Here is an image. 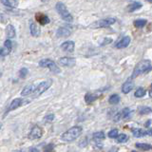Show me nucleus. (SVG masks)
I'll list each match as a JSON object with an SVG mask.
<instances>
[{
  "mask_svg": "<svg viewBox=\"0 0 152 152\" xmlns=\"http://www.w3.org/2000/svg\"><path fill=\"white\" fill-rule=\"evenodd\" d=\"M82 131L83 129L81 126H76L73 127H70L69 129L65 131L63 134L61 135V139L64 142H72L77 139V138L82 134Z\"/></svg>",
  "mask_w": 152,
  "mask_h": 152,
  "instance_id": "f257e3e1",
  "label": "nucleus"
},
{
  "mask_svg": "<svg viewBox=\"0 0 152 152\" xmlns=\"http://www.w3.org/2000/svg\"><path fill=\"white\" fill-rule=\"evenodd\" d=\"M4 48H6V49L12 50V41L7 39L6 41L4 42Z\"/></svg>",
  "mask_w": 152,
  "mask_h": 152,
  "instance_id": "473e14b6",
  "label": "nucleus"
},
{
  "mask_svg": "<svg viewBox=\"0 0 152 152\" xmlns=\"http://www.w3.org/2000/svg\"><path fill=\"white\" fill-rule=\"evenodd\" d=\"M108 102L110 104H117L120 102V96L118 94H112L108 99Z\"/></svg>",
  "mask_w": 152,
  "mask_h": 152,
  "instance_id": "4be33fe9",
  "label": "nucleus"
},
{
  "mask_svg": "<svg viewBox=\"0 0 152 152\" xmlns=\"http://www.w3.org/2000/svg\"><path fill=\"white\" fill-rule=\"evenodd\" d=\"M133 88H134V84H133L132 82V80H127L126 82L123 85V87H122V91L125 93V94H127L128 92L130 91V90L133 89Z\"/></svg>",
  "mask_w": 152,
  "mask_h": 152,
  "instance_id": "f3484780",
  "label": "nucleus"
},
{
  "mask_svg": "<svg viewBox=\"0 0 152 152\" xmlns=\"http://www.w3.org/2000/svg\"><path fill=\"white\" fill-rule=\"evenodd\" d=\"M116 140H117L118 142H126L128 140V137H127V135L123 134V133H122V134H120V135H118V136H117Z\"/></svg>",
  "mask_w": 152,
  "mask_h": 152,
  "instance_id": "c85d7f7f",
  "label": "nucleus"
},
{
  "mask_svg": "<svg viewBox=\"0 0 152 152\" xmlns=\"http://www.w3.org/2000/svg\"><path fill=\"white\" fill-rule=\"evenodd\" d=\"M28 103V101L27 102H24V99H21V98H16V99H13V101L10 104V107H9V111L11 110H14V109L18 108L19 107H22L23 104H25Z\"/></svg>",
  "mask_w": 152,
  "mask_h": 152,
  "instance_id": "1a4fd4ad",
  "label": "nucleus"
},
{
  "mask_svg": "<svg viewBox=\"0 0 152 152\" xmlns=\"http://www.w3.org/2000/svg\"><path fill=\"white\" fill-rule=\"evenodd\" d=\"M149 95H150V97H152V89H150V91H149Z\"/></svg>",
  "mask_w": 152,
  "mask_h": 152,
  "instance_id": "4c0bfd02",
  "label": "nucleus"
},
{
  "mask_svg": "<svg viewBox=\"0 0 152 152\" xmlns=\"http://www.w3.org/2000/svg\"><path fill=\"white\" fill-rule=\"evenodd\" d=\"M55 8H56L57 12L59 13V15L61 16V18L63 19L64 21H66V23H72L73 17L70 14L69 10L66 9V7L65 6V4L63 2H57Z\"/></svg>",
  "mask_w": 152,
  "mask_h": 152,
  "instance_id": "7ed1b4c3",
  "label": "nucleus"
},
{
  "mask_svg": "<svg viewBox=\"0 0 152 152\" xmlns=\"http://www.w3.org/2000/svg\"><path fill=\"white\" fill-rule=\"evenodd\" d=\"M100 96L99 92H93V93H87L85 96V101L87 104H91L93 103L95 100L98 99Z\"/></svg>",
  "mask_w": 152,
  "mask_h": 152,
  "instance_id": "2eb2a0df",
  "label": "nucleus"
},
{
  "mask_svg": "<svg viewBox=\"0 0 152 152\" xmlns=\"http://www.w3.org/2000/svg\"><path fill=\"white\" fill-rule=\"evenodd\" d=\"M0 55H1V49H0Z\"/></svg>",
  "mask_w": 152,
  "mask_h": 152,
  "instance_id": "ea45409f",
  "label": "nucleus"
},
{
  "mask_svg": "<svg viewBox=\"0 0 152 152\" xmlns=\"http://www.w3.org/2000/svg\"><path fill=\"white\" fill-rule=\"evenodd\" d=\"M35 18H36V21L38 23H40L41 25H47V24H49L50 22L49 16L43 13H36Z\"/></svg>",
  "mask_w": 152,
  "mask_h": 152,
  "instance_id": "f8f14e48",
  "label": "nucleus"
},
{
  "mask_svg": "<svg viewBox=\"0 0 152 152\" xmlns=\"http://www.w3.org/2000/svg\"><path fill=\"white\" fill-rule=\"evenodd\" d=\"M141 7H142V3H140V2H132L129 6L127 7V11L132 12L136 11V10H139Z\"/></svg>",
  "mask_w": 152,
  "mask_h": 152,
  "instance_id": "aec40b11",
  "label": "nucleus"
},
{
  "mask_svg": "<svg viewBox=\"0 0 152 152\" xmlns=\"http://www.w3.org/2000/svg\"><path fill=\"white\" fill-rule=\"evenodd\" d=\"M115 22H116L115 18H106V19H102V20L96 22L93 27L94 28H107V27L113 25Z\"/></svg>",
  "mask_w": 152,
  "mask_h": 152,
  "instance_id": "0eeeda50",
  "label": "nucleus"
},
{
  "mask_svg": "<svg viewBox=\"0 0 152 152\" xmlns=\"http://www.w3.org/2000/svg\"><path fill=\"white\" fill-rule=\"evenodd\" d=\"M151 69H152L151 62L149 60H142L140 62V63H138V65L135 66L134 71H133L132 76H131V79H134L137 77V76H139L141 74L148 72V71Z\"/></svg>",
  "mask_w": 152,
  "mask_h": 152,
  "instance_id": "f03ea898",
  "label": "nucleus"
},
{
  "mask_svg": "<svg viewBox=\"0 0 152 152\" xmlns=\"http://www.w3.org/2000/svg\"><path fill=\"white\" fill-rule=\"evenodd\" d=\"M113 150H114V148H112V149H111L110 151H109V152H113Z\"/></svg>",
  "mask_w": 152,
  "mask_h": 152,
  "instance_id": "58836bf2",
  "label": "nucleus"
},
{
  "mask_svg": "<svg viewBox=\"0 0 152 152\" xmlns=\"http://www.w3.org/2000/svg\"><path fill=\"white\" fill-rule=\"evenodd\" d=\"M53 119H54V115L52 113H50V114H48V115H46L44 117V121L46 123H50L53 121Z\"/></svg>",
  "mask_w": 152,
  "mask_h": 152,
  "instance_id": "2f4dec72",
  "label": "nucleus"
},
{
  "mask_svg": "<svg viewBox=\"0 0 152 152\" xmlns=\"http://www.w3.org/2000/svg\"><path fill=\"white\" fill-rule=\"evenodd\" d=\"M30 31H31V34L34 37H38L41 33L40 27L37 25L36 23H31L30 25Z\"/></svg>",
  "mask_w": 152,
  "mask_h": 152,
  "instance_id": "ddd939ff",
  "label": "nucleus"
},
{
  "mask_svg": "<svg viewBox=\"0 0 152 152\" xmlns=\"http://www.w3.org/2000/svg\"><path fill=\"white\" fill-rule=\"evenodd\" d=\"M71 34V30L68 27H60L56 31V35L59 37H69Z\"/></svg>",
  "mask_w": 152,
  "mask_h": 152,
  "instance_id": "9d476101",
  "label": "nucleus"
},
{
  "mask_svg": "<svg viewBox=\"0 0 152 152\" xmlns=\"http://www.w3.org/2000/svg\"><path fill=\"white\" fill-rule=\"evenodd\" d=\"M141 115H145V114H149L152 112V108L149 107H142L139 110Z\"/></svg>",
  "mask_w": 152,
  "mask_h": 152,
  "instance_id": "cd10ccee",
  "label": "nucleus"
},
{
  "mask_svg": "<svg viewBox=\"0 0 152 152\" xmlns=\"http://www.w3.org/2000/svg\"><path fill=\"white\" fill-rule=\"evenodd\" d=\"M150 124H151V120H148V121H147V123L145 124V127H148L149 126H150Z\"/></svg>",
  "mask_w": 152,
  "mask_h": 152,
  "instance_id": "e433bc0d",
  "label": "nucleus"
},
{
  "mask_svg": "<svg viewBox=\"0 0 152 152\" xmlns=\"http://www.w3.org/2000/svg\"><path fill=\"white\" fill-rule=\"evenodd\" d=\"M129 43H130V37L129 36H125L117 43L116 48H117V49H124V48H126L128 45H129Z\"/></svg>",
  "mask_w": 152,
  "mask_h": 152,
  "instance_id": "4468645a",
  "label": "nucleus"
},
{
  "mask_svg": "<svg viewBox=\"0 0 152 152\" xmlns=\"http://www.w3.org/2000/svg\"><path fill=\"white\" fill-rule=\"evenodd\" d=\"M93 139L96 141H100V140H104V133L103 131H98L95 132L93 134Z\"/></svg>",
  "mask_w": 152,
  "mask_h": 152,
  "instance_id": "bb28decb",
  "label": "nucleus"
},
{
  "mask_svg": "<svg viewBox=\"0 0 152 152\" xmlns=\"http://www.w3.org/2000/svg\"><path fill=\"white\" fill-rule=\"evenodd\" d=\"M6 34H7V37L9 38V40H11L12 38L15 37V30H14V27L12 25H8L7 26Z\"/></svg>",
  "mask_w": 152,
  "mask_h": 152,
  "instance_id": "a211bd4d",
  "label": "nucleus"
},
{
  "mask_svg": "<svg viewBox=\"0 0 152 152\" xmlns=\"http://www.w3.org/2000/svg\"><path fill=\"white\" fill-rule=\"evenodd\" d=\"M43 135V130L39 126H33L31 127V129L28 133V139L31 140H36L40 139Z\"/></svg>",
  "mask_w": 152,
  "mask_h": 152,
  "instance_id": "423d86ee",
  "label": "nucleus"
},
{
  "mask_svg": "<svg viewBox=\"0 0 152 152\" xmlns=\"http://www.w3.org/2000/svg\"><path fill=\"white\" fill-rule=\"evenodd\" d=\"M35 88H36V87H35L34 85H28V86H26V87L24 88L23 90L21 91V95H22V96H28V95L33 94Z\"/></svg>",
  "mask_w": 152,
  "mask_h": 152,
  "instance_id": "dca6fc26",
  "label": "nucleus"
},
{
  "mask_svg": "<svg viewBox=\"0 0 152 152\" xmlns=\"http://www.w3.org/2000/svg\"><path fill=\"white\" fill-rule=\"evenodd\" d=\"M130 113H131V110L129 108H124L123 110L120 112V116H121V120L122 119H126L130 116Z\"/></svg>",
  "mask_w": 152,
  "mask_h": 152,
  "instance_id": "b1692460",
  "label": "nucleus"
},
{
  "mask_svg": "<svg viewBox=\"0 0 152 152\" xmlns=\"http://www.w3.org/2000/svg\"><path fill=\"white\" fill-rule=\"evenodd\" d=\"M1 3L4 5V6L9 7V8H15L18 5V2L13 1V0H2Z\"/></svg>",
  "mask_w": 152,
  "mask_h": 152,
  "instance_id": "412c9836",
  "label": "nucleus"
},
{
  "mask_svg": "<svg viewBox=\"0 0 152 152\" xmlns=\"http://www.w3.org/2000/svg\"><path fill=\"white\" fill-rule=\"evenodd\" d=\"M111 39L110 38H104V42L101 44V46H104V45H107V44H109V43H111Z\"/></svg>",
  "mask_w": 152,
  "mask_h": 152,
  "instance_id": "f704fd0d",
  "label": "nucleus"
},
{
  "mask_svg": "<svg viewBox=\"0 0 152 152\" xmlns=\"http://www.w3.org/2000/svg\"><path fill=\"white\" fill-rule=\"evenodd\" d=\"M118 135H119L118 129H116V128H114V129H111L110 131L108 132V137L111 138V139H115V138H117Z\"/></svg>",
  "mask_w": 152,
  "mask_h": 152,
  "instance_id": "c756f323",
  "label": "nucleus"
},
{
  "mask_svg": "<svg viewBox=\"0 0 152 152\" xmlns=\"http://www.w3.org/2000/svg\"><path fill=\"white\" fill-rule=\"evenodd\" d=\"M39 66L42 68H48L50 70H51L52 72L54 73H60L61 70L57 66L56 63L54 61H52L50 59H43L39 62Z\"/></svg>",
  "mask_w": 152,
  "mask_h": 152,
  "instance_id": "20e7f679",
  "label": "nucleus"
},
{
  "mask_svg": "<svg viewBox=\"0 0 152 152\" xmlns=\"http://www.w3.org/2000/svg\"><path fill=\"white\" fill-rule=\"evenodd\" d=\"M53 148H54V145L52 144L47 145L44 147V152H52V151H53Z\"/></svg>",
  "mask_w": 152,
  "mask_h": 152,
  "instance_id": "72a5a7b5",
  "label": "nucleus"
},
{
  "mask_svg": "<svg viewBox=\"0 0 152 152\" xmlns=\"http://www.w3.org/2000/svg\"><path fill=\"white\" fill-rule=\"evenodd\" d=\"M146 135L152 136V128H150V129H148V130H146Z\"/></svg>",
  "mask_w": 152,
  "mask_h": 152,
  "instance_id": "c9c22d12",
  "label": "nucleus"
},
{
  "mask_svg": "<svg viewBox=\"0 0 152 152\" xmlns=\"http://www.w3.org/2000/svg\"><path fill=\"white\" fill-rule=\"evenodd\" d=\"M132 134L136 138H141L146 135V131L142 129V128H134V129H132Z\"/></svg>",
  "mask_w": 152,
  "mask_h": 152,
  "instance_id": "6ab92c4d",
  "label": "nucleus"
},
{
  "mask_svg": "<svg viewBox=\"0 0 152 152\" xmlns=\"http://www.w3.org/2000/svg\"><path fill=\"white\" fill-rule=\"evenodd\" d=\"M135 146L137 148L139 149H142V150H145V151H147V150H151L152 149V145H149V144H136Z\"/></svg>",
  "mask_w": 152,
  "mask_h": 152,
  "instance_id": "5701e85b",
  "label": "nucleus"
},
{
  "mask_svg": "<svg viewBox=\"0 0 152 152\" xmlns=\"http://www.w3.org/2000/svg\"><path fill=\"white\" fill-rule=\"evenodd\" d=\"M17 152H20V151H17Z\"/></svg>",
  "mask_w": 152,
  "mask_h": 152,
  "instance_id": "79ce46f5",
  "label": "nucleus"
},
{
  "mask_svg": "<svg viewBox=\"0 0 152 152\" xmlns=\"http://www.w3.org/2000/svg\"><path fill=\"white\" fill-rule=\"evenodd\" d=\"M28 69H26V68H23V69H20V71H19V75H20V77L21 78H26V76L28 75Z\"/></svg>",
  "mask_w": 152,
  "mask_h": 152,
  "instance_id": "7c9ffc66",
  "label": "nucleus"
},
{
  "mask_svg": "<svg viewBox=\"0 0 152 152\" xmlns=\"http://www.w3.org/2000/svg\"><path fill=\"white\" fill-rule=\"evenodd\" d=\"M52 84V81L50 80H48V81H44V82H42L40 83L39 85L37 86V87L35 88L34 89V92H33V96L34 97H37V96H39V95H41L42 93H44L46 90H48L50 88V86Z\"/></svg>",
  "mask_w": 152,
  "mask_h": 152,
  "instance_id": "39448f33",
  "label": "nucleus"
},
{
  "mask_svg": "<svg viewBox=\"0 0 152 152\" xmlns=\"http://www.w3.org/2000/svg\"><path fill=\"white\" fill-rule=\"evenodd\" d=\"M146 25V20L145 19H138L134 21V26L136 28H144Z\"/></svg>",
  "mask_w": 152,
  "mask_h": 152,
  "instance_id": "a878e982",
  "label": "nucleus"
},
{
  "mask_svg": "<svg viewBox=\"0 0 152 152\" xmlns=\"http://www.w3.org/2000/svg\"><path fill=\"white\" fill-rule=\"evenodd\" d=\"M75 59L71 58V57H61L59 59V64L63 66H66V68H72L75 66Z\"/></svg>",
  "mask_w": 152,
  "mask_h": 152,
  "instance_id": "6e6552de",
  "label": "nucleus"
},
{
  "mask_svg": "<svg viewBox=\"0 0 152 152\" xmlns=\"http://www.w3.org/2000/svg\"><path fill=\"white\" fill-rule=\"evenodd\" d=\"M131 152H136V151H131Z\"/></svg>",
  "mask_w": 152,
  "mask_h": 152,
  "instance_id": "a19ab883",
  "label": "nucleus"
},
{
  "mask_svg": "<svg viewBox=\"0 0 152 152\" xmlns=\"http://www.w3.org/2000/svg\"><path fill=\"white\" fill-rule=\"evenodd\" d=\"M145 95V89L142 88H137V90L134 93V96L137 97V98H142V97H144Z\"/></svg>",
  "mask_w": 152,
  "mask_h": 152,
  "instance_id": "393cba45",
  "label": "nucleus"
},
{
  "mask_svg": "<svg viewBox=\"0 0 152 152\" xmlns=\"http://www.w3.org/2000/svg\"><path fill=\"white\" fill-rule=\"evenodd\" d=\"M75 44L73 41H66L61 44V49L66 52H72L74 50Z\"/></svg>",
  "mask_w": 152,
  "mask_h": 152,
  "instance_id": "9b49d317",
  "label": "nucleus"
}]
</instances>
